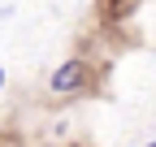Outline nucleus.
Returning a JSON list of instances; mask_svg holds the SVG:
<instances>
[{"label": "nucleus", "instance_id": "nucleus-2", "mask_svg": "<svg viewBox=\"0 0 156 147\" xmlns=\"http://www.w3.org/2000/svg\"><path fill=\"white\" fill-rule=\"evenodd\" d=\"M0 87H5V74H0Z\"/></svg>", "mask_w": 156, "mask_h": 147}, {"label": "nucleus", "instance_id": "nucleus-3", "mask_svg": "<svg viewBox=\"0 0 156 147\" xmlns=\"http://www.w3.org/2000/svg\"><path fill=\"white\" fill-rule=\"evenodd\" d=\"M147 147H156V143H147Z\"/></svg>", "mask_w": 156, "mask_h": 147}, {"label": "nucleus", "instance_id": "nucleus-1", "mask_svg": "<svg viewBox=\"0 0 156 147\" xmlns=\"http://www.w3.org/2000/svg\"><path fill=\"white\" fill-rule=\"evenodd\" d=\"M78 78H83V65H78V61H65L61 69L52 74V91H69V87H78Z\"/></svg>", "mask_w": 156, "mask_h": 147}]
</instances>
